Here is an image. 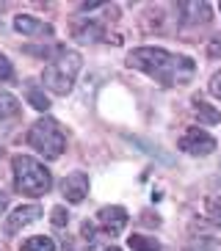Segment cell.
<instances>
[{"mask_svg":"<svg viewBox=\"0 0 221 251\" xmlns=\"http://www.w3.org/2000/svg\"><path fill=\"white\" fill-rule=\"evenodd\" d=\"M81 67H83V58L75 50H58L55 52V58L44 67L42 83L53 91V94L66 97L69 91H72L78 75H81Z\"/></svg>","mask_w":221,"mask_h":251,"instance_id":"obj_2","label":"cell"},{"mask_svg":"<svg viewBox=\"0 0 221 251\" xmlns=\"http://www.w3.org/2000/svg\"><path fill=\"white\" fill-rule=\"evenodd\" d=\"M17 75H14V67H11V61L6 55H0V83H11Z\"/></svg>","mask_w":221,"mask_h":251,"instance_id":"obj_17","label":"cell"},{"mask_svg":"<svg viewBox=\"0 0 221 251\" xmlns=\"http://www.w3.org/2000/svg\"><path fill=\"white\" fill-rule=\"evenodd\" d=\"M20 249L22 251H55V243H53V237H47V235H33V237H28Z\"/></svg>","mask_w":221,"mask_h":251,"instance_id":"obj_13","label":"cell"},{"mask_svg":"<svg viewBox=\"0 0 221 251\" xmlns=\"http://www.w3.org/2000/svg\"><path fill=\"white\" fill-rule=\"evenodd\" d=\"M39 218H42V207H39V204L17 207L14 213L8 215V221H6V232H8V235H14V232H20L22 226H28V224L39 221Z\"/></svg>","mask_w":221,"mask_h":251,"instance_id":"obj_8","label":"cell"},{"mask_svg":"<svg viewBox=\"0 0 221 251\" xmlns=\"http://www.w3.org/2000/svg\"><path fill=\"white\" fill-rule=\"evenodd\" d=\"M180 14H183L185 23H199V20L207 23V20H210V8H207L205 3H202V6H196V3H183V6H180Z\"/></svg>","mask_w":221,"mask_h":251,"instance_id":"obj_11","label":"cell"},{"mask_svg":"<svg viewBox=\"0 0 221 251\" xmlns=\"http://www.w3.org/2000/svg\"><path fill=\"white\" fill-rule=\"evenodd\" d=\"M103 6V0H86V3H81V11H91V8H100Z\"/></svg>","mask_w":221,"mask_h":251,"instance_id":"obj_22","label":"cell"},{"mask_svg":"<svg viewBox=\"0 0 221 251\" xmlns=\"http://www.w3.org/2000/svg\"><path fill=\"white\" fill-rule=\"evenodd\" d=\"M205 207H207V215H210V218L221 226V199H207Z\"/></svg>","mask_w":221,"mask_h":251,"instance_id":"obj_19","label":"cell"},{"mask_svg":"<svg viewBox=\"0 0 221 251\" xmlns=\"http://www.w3.org/2000/svg\"><path fill=\"white\" fill-rule=\"evenodd\" d=\"M185 251H221V243H219V240H210V237H207V240H196V243L188 246Z\"/></svg>","mask_w":221,"mask_h":251,"instance_id":"obj_18","label":"cell"},{"mask_svg":"<svg viewBox=\"0 0 221 251\" xmlns=\"http://www.w3.org/2000/svg\"><path fill=\"white\" fill-rule=\"evenodd\" d=\"M20 116V102L17 97L11 94H0V122H8V119Z\"/></svg>","mask_w":221,"mask_h":251,"instance_id":"obj_15","label":"cell"},{"mask_svg":"<svg viewBox=\"0 0 221 251\" xmlns=\"http://www.w3.org/2000/svg\"><path fill=\"white\" fill-rule=\"evenodd\" d=\"M97 221L103 224V229H108L110 235H116V232H122V226L127 224V210L125 207H103L100 213H97Z\"/></svg>","mask_w":221,"mask_h":251,"instance_id":"obj_10","label":"cell"},{"mask_svg":"<svg viewBox=\"0 0 221 251\" xmlns=\"http://www.w3.org/2000/svg\"><path fill=\"white\" fill-rule=\"evenodd\" d=\"M64 199L72 201V204H81L83 199L88 196V177L83 174V171H72L69 177L64 179Z\"/></svg>","mask_w":221,"mask_h":251,"instance_id":"obj_6","label":"cell"},{"mask_svg":"<svg viewBox=\"0 0 221 251\" xmlns=\"http://www.w3.org/2000/svg\"><path fill=\"white\" fill-rule=\"evenodd\" d=\"M127 246L133 251H161V243L155 237H147V235H130L127 237Z\"/></svg>","mask_w":221,"mask_h":251,"instance_id":"obj_16","label":"cell"},{"mask_svg":"<svg viewBox=\"0 0 221 251\" xmlns=\"http://www.w3.org/2000/svg\"><path fill=\"white\" fill-rule=\"evenodd\" d=\"M14 185L22 196H44L53 188V177L50 171L44 169L39 160L28 155H17L14 157Z\"/></svg>","mask_w":221,"mask_h":251,"instance_id":"obj_3","label":"cell"},{"mask_svg":"<svg viewBox=\"0 0 221 251\" xmlns=\"http://www.w3.org/2000/svg\"><path fill=\"white\" fill-rule=\"evenodd\" d=\"M14 30L22 36H53V28L47 23H42L39 17L30 14H17L14 17Z\"/></svg>","mask_w":221,"mask_h":251,"instance_id":"obj_9","label":"cell"},{"mask_svg":"<svg viewBox=\"0 0 221 251\" xmlns=\"http://www.w3.org/2000/svg\"><path fill=\"white\" fill-rule=\"evenodd\" d=\"M177 147L183 149V152H188V155H193V157H205V155H210V152H216V138L207 135L205 130H199V127H191V130L183 133V138H180Z\"/></svg>","mask_w":221,"mask_h":251,"instance_id":"obj_5","label":"cell"},{"mask_svg":"<svg viewBox=\"0 0 221 251\" xmlns=\"http://www.w3.org/2000/svg\"><path fill=\"white\" fill-rule=\"evenodd\" d=\"M25 97H28V102L33 105V108H36V111H47V108H50V100H47V97H44V91L39 89L36 83H28V86H25Z\"/></svg>","mask_w":221,"mask_h":251,"instance_id":"obj_12","label":"cell"},{"mask_svg":"<svg viewBox=\"0 0 221 251\" xmlns=\"http://www.w3.org/2000/svg\"><path fill=\"white\" fill-rule=\"evenodd\" d=\"M28 144L47 160H58L66 149V133L64 127L53 116H42L36 125L28 130Z\"/></svg>","mask_w":221,"mask_h":251,"instance_id":"obj_4","label":"cell"},{"mask_svg":"<svg viewBox=\"0 0 221 251\" xmlns=\"http://www.w3.org/2000/svg\"><path fill=\"white\" fill-rule=\"evenodd\" d=\"M105 251H122V249H116V246H108V249H105Z\"/></svg>","mask_w":221,"mask_h":251,"instance_id":"obj_24","label":"cell"},{"mask_svg":"<svg viewBox=\"0 0 221 251\" xmlns=\"http://www.w3.org/2000/svg\"><path fill=\"white\" fill-rule=\"evenodd\" d=\"M72 36L81 45H97V42H103L105 30H103V23H97V20H78L72 25Z\"/></svg>","mask_w":221,"mask_h":251,"instance_id":"obj_7","label":"cell"},{"mask_svg":"<svg viewBox=\"0 0 221 251\" xmlns=\"http://www.w3.org/2000/svg\"><path fill=\"white\" fill-rule=\"evenodd\" d=\"M127 64L133 69L155 77V80L166 83V86H183L196 72L193 58H188V55H174V52L161 50V47H136L127 55Z\"/></svg>","mask_w":221,"mask_h":251,"instance_id":"obj_1","label":"cell"},{"mask_svg":"<svg viewBox=\"0 0 221 251\" xmlns=\"http://www.w3.org/2000/svg\"><path fill=\"white\" fill-rule=\"evenodd\" d=\"M210 94H213L216 100H221V72H216L213 77H210Z\"/></svg>","mask_w":221,"mask_h":251,"instance_id":"obj_21","label":"cell"},{"mask_svg":"<svg viewBox=\"0 0 221 251\" xmlns=\"http://www.w3.org/2000/svg\"><path fill=\"white\" fill-rule=\"evenodd\" d=\"M53 226H58V229L66 226V210L64 207H55V210H53Z\"/></svg>","mask_w":221,"mask_h":251,"instance_id":"obj_20","label":"cell"},{"mask_svg":"<svg viewBox=\"0 0 221 251\" xmlns=\"http://www.w3.org/2000/svg\"><path fill=\"white\" fill-rule=\"evenodd\" d=\"M196 119L202 122V125H219L221 122V113L216 111L213 105H207V102H202V100H196Z\"/></svg>","mask_w":221,"mask_h":251,"instance_id":"obj_14","label":"cell"},{"mask_svg":"<svg viewBox=\"0 0 221 251\" xmlns=\"http://www.w3.org/2000/svg\"><path fill=\"white\" fill-rule=\"evenodd\" d=\"M8 207V201H6V196H3V193H0V213H3V210H6Z\"/></svg>","mask_w":221,"mask_h":251,"instance_id":"obj_23","label":"cell"}]
</instances>
